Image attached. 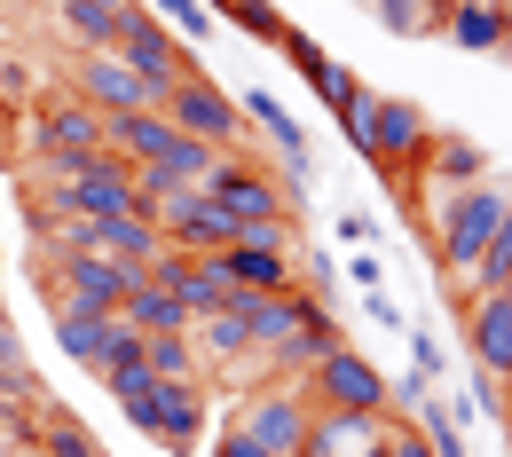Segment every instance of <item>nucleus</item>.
<instances>
[{
    "label": "nucleus",
    "mask_w": 512,
    "mask_h": 457,
    "mask_svg": "<svg viewBox=\"0 0 512 457\" xmlns=\"http://www.w3.org/2000/svg\"><path fill=\"white\" fill-rule=\"evenodd\" d=\"M371 237H379V221H371L363 205H347V213H339V245H355V253H363Z\"/></svg>",
    "instance_id": "nucleus-33"
},
{
    "label": "nucleus",
    "mask_w": 512,
    "mask_h": 457,
    "mask_svg": "<svg viewBox=\"0 0 512 457\" xmlns=\"http://www.w3.org/2000/svg\"><path fill=\"white\" fill-rule=\"evenodd\" d=\"M229 292H237V284L205 261V253H190V268L174 276V300L190 308V324H197V316H221V308H229Z\"/></svg>",
    "instance_id": "nucleus-23"
},
{
    "label": "nucleus",
    "mask_w": 512,
    "mask_h": 457,
    "mask_svg": "<svg viewBox=\"0 0 512 457\" xmlns=\"http://www.w3.org/2000/svg\"><path fill=\"white\" fill-rule=\"evenodd\" d=\"M339 127H347V142L386 174V190H410V174H418V158H426V142H434L426 103H410V95H371V87L339 111Z\"/></svg>",
    "instance_id": "nucleus-1"
},
{
    "label": "nucleus",
    "mask_w": 512,
    "mask_h": 457,
    "mask_svg": "<svg viewBox=\"0 0 512 457\" xmlns=\"http://www.w3.org/2000/svg\"><path fill=\"white\" fill-rule=\"evenodd\" d=\"M205 457H268V450H260L253 434H245V426L229 418V434H221V442H213V450H205Z\"/></svg>",
    "instance_id": "nucleus-35"
},
{
    "label": "nucleus",
    "mask_w": 512,
    "mask_h": 457,
    "mask_svg": "<svg viewBox=\"0 0 512 457\" xmlns=\"http://www.w3.org/2000/svg\"><path fill=\"white\" fill-rule=\"evenodd\" d=\"M71 95L95 103L103 119H111V111H150L142 71H134L127 56H111V48H79V64H71Z\"/></svg>",
    "instance_id": "nucleus-11"
},
{
    "label": "nucleus",
    "mask_w": 512,
    "mask_h": 457,
    "mask_svg": "<svg viewBox=\"0 0 512 457\" xmlns=\"http://www.w3.org/2000/svg\"><path fill=\"white\" fill-rule=\"evenodd\" d=\"M505 410H512V379H505Z\"/></svg>",
    "instance_id": "nucleus-38"
},
{
    "label": "nucleus",
    "mask_w": 512,
    "mask_h": 457,
    "mask_svg": "<svg viewBox=\"0 0 512 457\" xmlns=\"http://www.w3.org/2000/svg\"><path fill=\"white\" fill-rule=\"evenodd\" d=\"M213 24H237L245 40H268V48H276V40L292 32V24H284V16L268 8V0H213Z\"/></svg>",
    "instance_id": "nucleus-26"
},
{
    "label": "nucleus",
    "mask_w": 512,
    "mask_h": 457,
    "mask_svg": "<svg viewBox=\"0 0 512 457\" xmlns=\"http://www.w3.org/2000/svg\"><path fill=\"white\" fill-rule=\"evenodd\" d=\"M402 339H410V371H418V379H426V387H434V379H442V371H449L442 339H434V331H402Z\"/></svg>",
    "instance_id": "nucleus-31"
},
{
    "label": "nucleus",
    "mask_w": 512,
    "mask_h": 457,
    "mask_svg": "<svg viewBox=\"0 0 512 457\" xmlns=\"http://www.w3.org/2000/svg\"><path fill=\"white\" fill-rule=\"evenodd\" d=\"M308 87H316V95H323V111H331V119H339V111H347V103L363 95V79H355V71H347V64H323L316 79H308Z\"/></svg>",
    "instance_id": "nucleus-30"
},
{
    "label": "nucleus",
    "mask_w": 512,
    "mask_h": 457,
    "mask_svg": "<svg viewBox=\"0 0 512 457\" xmlns=\"http://www.w3.org/2000/svg\"><path fill=\"white\" fill-rule=\"evenodd\" d=\"M442 32L457 48H473V56H505V16H497V0H449Z\"/></svg>",
    "instance_id": "nucleus-21"
},
{
    "label": "nucleus",
    "mask_w": 512,
    "mask_h": 457,
    "mask_svg": "<svg viewBox=\"0 0 512 457\" xmlns=\"http://www.w3.org/2000/svg\"><path fill=\"white\" fill-rule=\"evenodd\" d=\"M150 442L166 457L205 450V379H150Z\"/></svg>",
    "instance_id": "nucleus-9"
},
{
    "label": "nucleus",
    "mask_w": 512,
    "mask_h": 457,
    "mask_svg": "<svg viewBox=\"0 0 512 457\" xmlns=\"http://www.w3.org/2000/svg\"><path fill=\"white\" fill-rule=\"evenodd\" d=\"M111 324L119 316H103V308H79V300H56V347H64L71 363H103V347H111Z\"/></svg>",
    "instance_id": "nucleus-18"
},
{
    "label": "nucleus",
    "mask_w": 512,
    "mask_h": 457,
    "mask_svg": "<svg viewBox=\"0 0 512 457\" xmlns=\"http://www.w3.org/2000/svg\"><path fill=\"white\" fill-rule=\"evenodd\" d=\"M119 316H127L142 339H150V331H190V308H182L166 284H150V276H142V284L127 292V308H119Z\"/></svg>",
    "instance_id": "nucleus-22"
},
{
    "label": "nucleus",
    "mask_w": 512,
    "mask_h": 457,
    "mask_svg": "<svg viewBox=\"0 0 512 457\" xmlns=\"http://www.w3.org/2000/svg\"><path fill=\"white\" fill-rule=\"evenodd\" d=\"M331 347H339V316H331V308H316V316L292 331L284 347H268V355H260V371H276V379H308Z\"/></svg>",
    "instance_id": "nucleus-15"
},
{
    "label": "nucleus",
    "mask_w": 512,
    "mask_h": 457,
    "mask_svg": "<svg viewBox=\"0 0 512 457\" xmlns=\"http://www.w3.org/2000/svg\"><path fill=\"white\" fill-rule=\"evenodd\" d=\"M473 292H512V213H505V229L489 237V253L457 276V300H473Z\"/></svg>",
    "instance_id": "nucleus-25"
},
{
    "label": "nucleus",
    "mask_w": 512,
    "mask_h": 457,
    "mask_svg": "<svg viewBox=\"0 0 512 457\" xmlns=\"http://www.w3.org/2000/svg\"><path fill=\"white\" fill-rule=\"evenodd\" d=\"M205 8H213V0H205Z\"/></svg>",
    "instance_id": "nucleus-39"
},
{
    "label": "nucleus",
    "mask_w": 512,
    "mask_h": 457,
    "mask_svg": "<svg viewBox=\"0 0 512 457\" xmlns=\"http://www.w3.org/2000/svg\"><path fill=\"white\" fill-rule=\"evenodd\" d=\"M237 111H245V119H260V127H268V142L284 150V166H292L300 182L316 174V150H308V127H300V119H292V111H284V103H276L268 87H237Z\"/></svg>",
    "instance_id": "nucleus-13"
},
{
    "label": "nucleus",
    "mask_w": 512,
    "mask_h": 457,
    "mask_svg": "<svg viewBox=\"0 0 512 457\" xmlns=\"http://www.w3.org/2000/svg\"><path fill=\"white\" fill-rule=\"evenodd\" d=\"M134 0H56V24H64L71 48H111L119 24H127Z\"/></svg>",
    "instance_id": "nucleus-19"
},
{
    "label": "nucleus",
    "mask_w": 512,
    "mask_h": 457,
    "mask_svg": "<svg viewBox=\"0 0 512 457\" xmlns=\"http://www.w3.org/2000/svg\"><path fill=\"white\" fill-rule=\"evenodd\" d=\"M158 111H166V119H174L182 134H197V142H213V150H245V111H237V95H229V87H213L205 71H190V79H174Z\"/></svg>",
    "instance_id": "nucleus-5"
},
{
    "label": "nucleus",
    "mask_w": 512,
    "mask_h": 457,
    "mask_svg": "<svg viewBox=\"0 0 512 457\" xmlns=\"http://www.w3.org/2000/svg\"><path fill=\"white\" fill-rule=\"evenodd\" d=\"M142 371H150V379H205L197 339L190 331H150V339H142Z\"/></svg>",
    "instance_id": "nucleus-24"
},
{
    "label": "nucleus",
    "mask_w": 512,
    "mask_h": 457,
    "mask_svg": "<svg viewBox=\"0 0 512 457\" xmlns=\"http://www.w3.org/2000/svg\"><path fill=\"white\" fill-rule=\"evenodd\" d=\"M308 418H316V402L300 394V379H260V387L237 394V426H245L268 457H300Z\"/></svg>",
    "instance_id": "nucleus-4"
},
{
    "label": "nucleus",
    "mask_w": 512,
    "mask_h": 457,
    "mask_svg": "<svg viewBox=\"0 0 512 457\" xmlns=\"http://www.w3.org/2000/svg\"><path fill=\"white\" fill-rule=\"evenodd\" d=\"M371 8V24L394 32V40H426V0H363Z\"/></svg>",
    "instance_id": "nucleus-29"
},
{
    "label": "nucleus",
    "mask_w": 512,
    "mask_h": 457,
    "mask_svg": "<svg viewBox=\"0 0 512 457\" xmlns=\"http://www.w3.org/2000/svg\"><path fill=\"white\" fill-rule=\"evenodd\" d=\"M221 158H229V150H213V142H197V134L174 127V142H166V158H158V166H166L174 182H205V174H213Z\"/></svg>",
    "instance_id": "nucleus-27"
},
{
    "label": "nucleus",
    "mask_w": 512,
    "mask_h": 457,
    "mask_svg": "<svg viewBox=\"0 0 512 457\" xmlns=\"http://www.w3.org/2000/svg\"><path fill=\"white\" fill-rule=\"evenodd\" d=\"M276 48H284V64L300 71V79H316V71L331 64V56H323V48H316V40H308V32H284V40H276Z\"/></svg>",
    "instance_id": "nucleus-32"
},
{
    "label": "nucleus",
    "mask_w": 512,
    "mask_h": 457,
    "mask_svg": "<svg viewBox=\"0 0 512 457\" xmlns=\"http://www.w3.org/2000/svg\"><path fill=\"white\" fill-rule=\"evenodd\" d=\"M142 8H150L166 32H182L190 48H197V40H213V8H205V0H142Z\"/></svg>",
    "instance_id": "nucleus-28"
},
{
    "label": "nucleus",
    "mask_w": 512,
    "mask_h": 457,
    "mask_svg": "<svg viewBox=\"0 0 512 457\" xmlns=\"http://www.w3.org/2000/svg\"><path fill=\"white\" fill-rule=\"evenodd\" d=\"M316 308H323V300H316V292H300V284H292V292H260V300H253V363L268 355V347H284Z\"/></svg>",
    "instance_id": "nucleus-16"
},
{
    "label": "nucleus",
    "mask_w": 512,
    "mask_h": 457,
    "mask_svg": "<svg viewBox=\"0 0 512 457\" xmlns=\"http://www.w3.org/2000/svg\"><path fill=\"white\" fill-rule=\"evenodd\" d=\"M150 221H158V229H166V245H182V253H221V245L237 237V221L197 190V182H174V190L150 205Z\"/></svg>",
    "instance_id": "nucleus-8"
},
{
    "label": "nucleus",
    "mask_w": 512,
    "mask_h": 457,
    "mask_svg": "<svg viewBox=\"0 0 512 457\" xmlns=\"http://www.w3.org/2000/svg\"><path fill=\"white\" fill-rule=\"evenodd\" d=\"M505 213H512V190L497 182V174H489V182H465V190L434 213V237H442V276H449V284H457L465 268L489 253V237L505 229Z\"/></svg>",
    "instance_id": "nucleus-2"
},
{
    "label": "nucleus",
    "mask_w": 512,
    "mask_h": 457,
    "mask_svg": "<svg viewBox=\"0 0 512 457\" xmlns=\"http://www.w3.org/2000/svg\"><path fill=\"white\" fill-rule=\"evenodd\" d=\"M166 142H174V119H166V111H111V127H103V150L127 158V166H158Z\"/></svg>",
    "instance_id": "nucleus-14"
},
{
    "label": "nucleus",
    "mask_w": 512,
    "mask_h": 457,
    "mask_svg": "<svg viewBox=\"0 0 512 457\" xmlns=\"http://www.w3.org/2000/svg\"><path fill=\"white\" fill-rule=\"evenodd\" d=\"M465 347H473V371L481 379H512V292H473L465 300Z\"/></svg>",
    "instance_id": "nucleus-12"
},
{
    "label": "nucleus",
    "mask_w": 512,
    "mask_h": 457,
    "mask_svg": "<svg viewBox=\"0 0 512 457\" xmlns=\"http://www.w3.org/2000/svg\"><path fill=\"white\" fill-rule=\"evenodd\" d=\"M205 261L221 268L229 284H245V292H292V253H260V245H221V253H205Z\"/></svg>",
    "instance_id": "nucleus-17"
},
{
    "label": "nucleus",
    "mask_w": 512,
    "mask_h": 457,
    "mask_svg": "<svg viewBox=\"0 0 512 457\" xmlns=\"http://www.w3.org/2000/svg\"><path fill=\"white\" fill-rule=\"evenodd\" d=\"M379 253H371V245H363V253H355V261H347V284H355V292H379Z\"/></svg>",
    "instance_id": "nucleus-36"
},
{
    "label": "nucleus",
    "mask_w": 512,
    "mask_h": 457,
    "mask_svg": "<svg viewBox=\"0 0 512 457\" xmlns=\"http://www.w3.org/2000/svg\"><path fill=\"white\" fill-rule=\"evenodd\" d=\"M111 56H127V64L142 71L150 111L166 103V87H174V79H190V71H197V48H190V40H174V32H166V24H158L142 0L127 8V24H119V40H111Z\"/></svg>",
    "instance_id": "nucleus-3"
},
{
    "label": "nucleus",
    "mask_w": 512,
    "mask_h": 457,
    "mask_svg": "<svg viewBox=\"0 0 512 457\" xmlns=\"http://www.w3.org/2000/svg\"><path fill=\"white\" fill-rule=\"evenodd\" d=\"M103 111L95 103H79L71 87H40V111H32V158L40 150H71V158H87V150H103Z\"/></svg>",
    "instance_id": "nucleus-10"
},
{
    "label": "nucleus",
    "mask_w": 512,
    "mask_h": 457,
    "mask_svg": "<svg viewBox=\"0 0 512 457\" xmlns=\"http://www.w3.org/2000/svg\"><path fill=\"white\" fill-rule=\"evenodd\" d=\"M363 316H371L379 331H410V316H402V308L386 300V284H379V292H363Z\"/></svg>",
    "instance_id": "nucleus-34"
},
{
    "label": "nucleus",
    "mask_w": 512,
    "mask_h": 457,
    "mask_svg": "<svg viewBox=\"0 0 512 457\" xmlns=\"http://www.w3.org/2000/svg\"><path fill=\"white\" fill-rule=\"evenodd\" d=\"M24 450H40V457H111L79 418H71L64 402H40V418H32V442Z\"/></svg>",
    "instance_id": "nucleus-20"
},
{
    "label": "nucleus",
    "mask_w": 512,
    "mask_h": 457,
    "mask_svg": "<svg viewBox=\"0 0 512 457\" xmlns=\"http://www.w3.org/2000/svg\"><path fill=\"white\" fill-rule=\"evenodd\" d=\"M300 394H308L316 410H394V402H386V379H379V363H371L363 347H347V339H339V347L323 355L316 371L300 379Z\"/></svg>",
    "instance_id": "nucleus-6"
},
{
    "label": "nucleus",
    "mask_w": 512,
    "mask_h": 457,
    "mask_svg": "<svg viewBox=\"0 0 512 457\" xmlns=\"http://www.w3.org/2000/svg\"><path fill=\"white\" fill-rule=\"evenodd\" d=\"M497 16H505V56H512V0H497Z\"/></svg>",
    "instance_id": "nucleus-37"
},
{
    "label": "nucleus",
    "mask_w": 512,
    "mask_h": 457,
    "mask_svg": "<svg viewBox=\"0 0 512 457\" xmlns=\"http://www.w3.org/2000/svg\"><path fill=\"white\" fill-rule=\"evenodd\" d=\"M197 190L213 197V205H221L229 221H268V213H292V190H284V182H276L268 166H253L245 150H229V158H221V166H213V174H205Z\"/></svg>",
    "instance_id": "nucleus-7"
}]
</instances>
